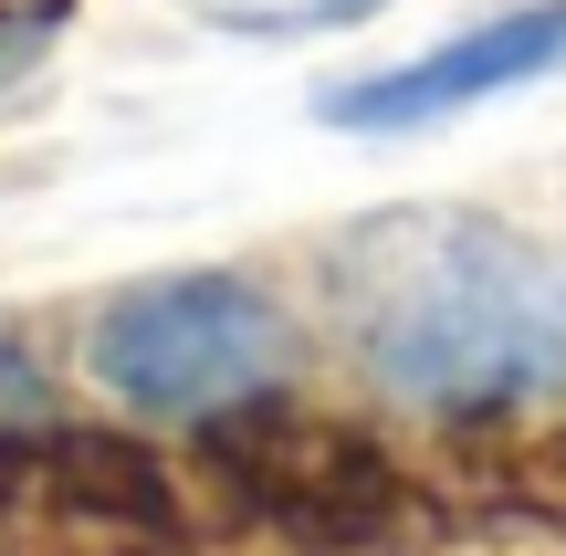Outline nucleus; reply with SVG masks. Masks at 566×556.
I'll use <instances>...</instances> for the list:
<instances>
[{
    "instance_id": "1",
    "label": "nucleus",
    "mask_w": 566,
    "mask_h": 556,
    "mask_svg": "<svg viewBox=\"0 0 566 556\" xmlns=\"http://www.w3.org/2000/svg\"><path fill=\"white\" fill-rule=\"evenodd\" d=\"M357 368L441 420L566 399V252L493 210H378L325 252Z\"/></svg>"
},
{
    "instance_id": "2",
    "label": "nucleus",
    "mask_w": 566,
    "mask_h": 556,
    "mask_svg": "<svg viewBox=\"0 0 566 556\" xmlns=\"http://www.w3.org/2000/svg\"><path fill=\"white\" fill-rule=\"evenodd\" d=\"M200 431H210L200 452L221 473V494L294 556H388L409 536V515H420L409 473L378 441L325 420V410H294L283 389H252L242 410L200 420Z\"/></svg>"
},
{
    "instance_id": "3",
    "label": "nucleus",
    "mask_w": 566,
    "mask_h": 556,
    "mask_svg": "<svg viewBox=\"0 0 566 556\" xmlns=\"http://www.w3.org/2000/svg\"><path fill=\"white\" fill-rule=\"evenodd\" d=\"M84 368L116 410L147 420H221L283 378V315L242 273H158L126 284L84 336Z\"/></svg>"
},
{
    "instance_id": "4",
    "label": "nucleus",
    "mask_w": 566,
    "mask_h": 556,
    "mask_svg": "<svg viewBox=\"0 0 566 556\" xmlns=\"http://www.w3.org/2000/svg\"><path fill=\"white\" fill-rule=\"evenodd\" d=\"M0 504H53L74 525H116V536H179L168 462L126 431H84V420H21V431H0Z\"/></svg>"
},
{
    "instance_id": "5",
    "label": "nucleus",
    "mask_w": 566,
    "mask_h": 556,
    "mask_svg": "<svg viewBox=\"0 0 566 556\" xmlns=\"http://www.w3.org/2000/svg\"><path fill=\"white\" fill-rule=\"evenodd\" d=\"M535 74H566V0H535V11H504L483 32L441 42L420 63H388L367 84H336L325 95V126H430V116H462L483 95H514Z\"/></svg>"
},
{
    "instance_id": "6",
    "label": "nucleus",
    "mask_w": 566,
    "mask_h": 556,
    "mask_svg": "<svg viewBox=\"0 0 566 556\" xmlns=\"http://www.w3.org/2000/svg\"><path fill=\"white\" fill-rule=\"evenodd\" d=\"M179 11L221 21V32H263V42H294V32H346V21H378L388 0H179Z\"/></svg>"
},
{
    "instance_id": "7",
    "label": "nucleus",
    "mask_w": 566,
    "mask_h": 556,
    "mask_svg": "<svg viewBox=\"0 0 566 556\" xmlns=\"http://www.w3.org/2000/svg\"><path fill=\"white\" fill-rule=\"evenodd\" d=\"M42 410H53V378H42V357L0 326V431H21V420H42Z\"/></svg>"
},
{
    "instance_id": "8",
    "label": "nucleus",
    "mask_w": 566,
    "mask_h": 556,
    "mask_svg": "<svg viewBox=\"0 0 566 556\" xmlns=\"http://www.w3.org/2000/svg\"><path fill=\"white\" fill-rule=\"evenodd\" d=\"M546 462H556V473H566V431H556V452H546Z\"/></svg>"
}]
</instances>
